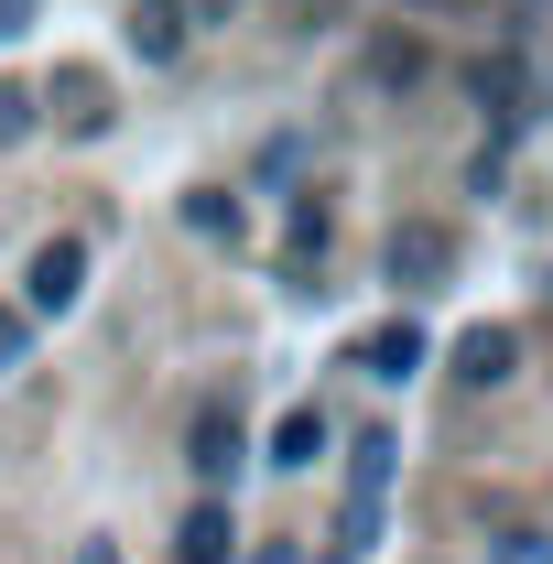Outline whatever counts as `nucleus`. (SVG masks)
<instances>
[{
    "label": "nucleus",
    "mask_w": 553,
    "mask_h": 564,
    "mask_svg": "<svg viewBox=\"0 0 553 564\" xmlns=\"http://www.w3.org/2000/svg\"><path fill=\"white\" fill-rule=\"evenodd\" d=\"M22 337H33V326H22V315H11V304H0V369H11V358H22Z\"/></svg>",
    "instance_id": "nucleus-14"
},
{
    "label": "nucleus",
    "mask_w": 553,
    "mask_h": 564,
    "mask_svg": "<svg viewBox=\"0 0 553 564\" xmlns=\"http://www.w3.org/2000/svg\"><path fill=\"white\" fill-rule=\"evenodd\" d=\"M315 456H326V413H315V402H293V413L272 423V467H315Z\"/></svg>",
    "instance_id": "nucleus-8"
},
{
    "label": "nucleus",
    "mask_w": 553,
    "mask_h": 564,
    "mask_svg": "<svg viewBox=\"0 0 553 564\" xmlns=\"http://www.w3.org/2000/svg\"><path fill=\"white\" fill-rule=\"evenodd\" d=\"M33 131V98H22V87H0V141H22Z\"/></svg>",
    "instance_id": "nucleus-12"
},
{
    "label": "nucleus",
    "mask_w": 553,
    "mask_h": 564,
    "mask_svg": "<svg viewBox=\"0 0 553 564\" xmlns=\"http://www.w3.org/2000/svg\"><path fill=\"white\" fill-rule=\"evenodd\" d=\"M510 358H521L510 326H467V337H456V380H467V391H499V380H510Z\"/></svg>",
    "instance_id": "nucleus-4"
},
{
    "label": "nucleus",
    "mask_w": 553,
    "mask_h": 564,
    "mask_svg": "<svg viewBox=\"0 0 553 564\" xmlns=\"http://www.w3.org/2000/svg\"><path fill=\"white\" fill-rule=\"evenodd\" d=\"M250 564H282V554H250Z\"/></svg>",
    "instance_id": "nucleus-19"
},
{
    "label": "nucleus",
    "mask_w": 553,
    "mask_h": 564,
    "mask_svg": "<svg viewBox=\"0 0 553 564\" xmlns=\"http://www.w3.org/2000/svg\"><path fill=\"white\" fill-rule=\"evenodd\" d=\"M76 564H120V543H76Z\"/></svg>",
    "instance_id": "nucleus-17"
},
{
    "label": "nucleus",
    "mask_w": 553,
    "mask_h": 564,
    "mask_svg": "<svg viewBox=\"0 0 553 564\" xmlns=\"http://www.w3.org/2000/svg\"><path fill=\"white\" fill-rule=\"evenodd\" d=\"M347 0H293V22H337Z\"/></svg>",
    "instance_id": "nucleus-15"
},
{
    "label": "nucleus",
    "mask_w": 553,
    "mask_h": 564,
    "mask_svg": "<svg viewBox=\"0 0 553 564\" xmlns=\"http://www.w3.org/2000/svg\"><path fill=\"white\" fill-rule=\"evenodd\" d=\"M391 489V434H358V489L347 499H380Z\"/></svg>",
    "instance_id": "nucleus-9"
},
{
    "label": "nucleus",
    "mask_w": 553,
    "mask_h": 564,
    "mask_svg": "<svg viewBox=\"0 0 553 564\" xmlns=\"http://www.w3.org/2000/svg\"><path fill=\"white\" fill-rule=\"evenodd\" d=\"M174 564H239V521H228V499H196V510H185Z\"/></svg>",
    "instance_id": "nucleus-3"
},
{
    "label": "nucleus",
    "mask_w": 553,
    "mask_h": 564,
    "mask_svg": "<svg viewBox=\"0 0 553 564\" xmlns=\"http://www.w3.org/2000/svg\"><path fill=\"white\" fill-rule=\"evenodd\" d=\"M499 564H553V543H543V532H510V543H499Z\"/></svg>",
    "instance_id": "nucleus-13"
},
{
    "label": "nucleus",
    "mask_w": 553,
    "mask_h": 564,
    "mask_svg": "<svg viewBox=\"0 0 553 564\" xmlns=\"http://www.w3.org/2000/svg\"><path fill=\"white\" fill-rule=\"evenodd\" d=\"M22 293H33V315H66L76 293H87V239H44L33 272H22Z\"/></svg>",
    "instance_id": "nucleus-1"
},
{
    "label": "nucleus",
    "mask_w": 553,
    "mask_h": 564,
    "mask_svg": "<svg viewBox=\"0 0 553 564\" xmlns=\"http://www.w3.org/2000/svg\"><path fill=\"white\" fill-rule=\"evenodd\" d=\"M358 358H369V380H413V369H423V326H413V315H391Z\"/></svg>",
    "instance_id": "nucleus-7"
},
{
    "label": "nucleus",
    "mask_w": 553,
    "mask_h": 564,
    "mask_svg": "<svg viewBox=\"0 0 553 564\" xmlns=\"http://www.w3.org/2000/svg\"><path fill=\"white\" fill-rule=\"evenodd\" d=\"M185 467H196L207 489L239 467V413H228V402H207V413H196V456H185Z\"/></svg>",
    "instance_id": "nucleus-6"
},
{
    "label": "nucleus",
    "mask_w": 553,
    "mask_h": 564,
    "mask_svg": "<svg viewBox=\"0 0 553 564\" xmlns=\"http://www.w3.org/2000/svg\"><path fill=\"white\" fill-rule=\"evenodd\" d=\"M185 217H196L207 239H239V207H228V196H196V207H185Z\"/></svg>",
    "instance_id": "nucleus-11"
},
{
    "label": "nucleus",
    "mask_w": 553,
    "mask_h": 564,
    "mask_svg": "<svg viewBox=\"0 0 553 564\" xmlns=\"http://www.w3.org/2000/svg\"><path fill=\"white\" fill-rule=\"evenodd\" d=\"M293 261H326V207H315V196L293 207Z\"/></svg>",
    "instance_id": "nucleus-10"
},
{
    "label": "nucleus",
    "mask_w": 553,
    "mask_h": 564,
    "mask_svg": "<svg viewBox=\"0 0 553 564\" xmlns=\"http://www.w3.org/2000/svg\"><path fill=\"white\" fill-rule=\"evenodd\" d=\"M185 33H196V11H185V0H141V11H131L141 66H174V55H185Z\"/></svg>",
    "instance_id": "nucleus-5"
},
{
    "label": "nucleus",
    "mask_w": 553,
    "mask_h": 564,
    "mask_svg": "<svg viewBox=\"0 0 553 564\" xmlns=\"http://www.w3.org/2000/svg\"><path fill=\"white\" fill-rule=\"evenodd\" d=\"M445 272H456V239L434 217H402L391 228V282H445Z\"/></svg>",
    "instance_id": "nucleus-2"
},
{
    "label": "nucleus",
    "mask_w": 553,
    "mask_h": 564,
    "mask_svg": "<svg viewBox=\"0 0 553 564\" xmlns=\"http://www.w3.org/2000/svg\"><path fill=\"white\" fill-rule=\"evenodd\" d=\"M185 11H196V22H228V0H185Z\"/></svg>",
    "instance_id": "nucleus-18"
},
{
    "label": "nucleus",
    "mask_w": 553,
    "mask_h": 564,
    "mask_svg": "<svg viewBox=\"0 0 553 564\" xmlns=\"http://www.w3.org/2000/svg\"><path fill=\"white\" fill-rule=\"evenodd\" d=\"M22 22H33V0H0V33H22Z\"/></svg>",
    "instance_id": "nucleus-16"
}]
</instances>
